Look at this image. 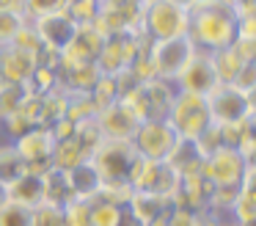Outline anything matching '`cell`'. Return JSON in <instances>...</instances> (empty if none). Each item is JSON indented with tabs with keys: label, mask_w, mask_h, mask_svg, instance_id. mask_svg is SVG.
<instances>
[{
	"label": "cell",
	"mask_w": 256,
	"mask_h": 226,
	"mask_svg": "<svg viewBox=\"0 0 256 226\" xmlns=\"http://www.w3.org/2000/svg\"><path fill=\"white\" fill-rule=\"evenodd\" d=\"M168 207H171L168 198H160V196H154V193H144V190H132V196H130V201H127V209L144 226L152 223L157 215H162Z\"/></svg>",
	"instance_id": "cell-16"
},
{
	"label": "cell",
	"mask_w": 256,
	"mask_h": 226,
	"mask_svg": "<svg viewBox=\"0 0 256 226\" xmlns=\"http://www.w3.org/2000/svg\"><path fill=\"white\" fill-rule=\"evenodd\" d=\"M242 187H248V190L256 193V160H250L248 168H245V174H242Z\"/></svg>",
	"instance_id": "cell-27"
},
{
	"label": "cell",
	"mask_w": 256,
	"mask_h": 226,
	"mask_svg": "<svg viewBox=\"0 0 256 226\" xmlns=\"http://www.w3.org/2000/svg\"><path fill=\"white\" fill-rule=\"evenodd\" d=\"M39 66V58L30 55L28 50L17 47V44H3L0 47V83H12V86H25Z\"/></svg>",
	"instance_id": "cell-11"
},
{
	"label": "cell",
	"mask_w": 256,
	"mask_h": 226,
	"mask_svg": "<svg viewBox=\"0 0 256 226\" xmlns=\"http://www.w3.org/2000/svg\"><path fill=\"white\" fill-rule=\"evenodd\" d=\"M206 3H220V6H234V0H206Z\"/></svg>",
	"instance_id": "cell-30"
},
{
	"label": "cell",
	"mask_w": 256,
	"mask_h": 226,
	"mask_svg": "<svg viewBox=\"0 0 256 226\" xmlns=\"http://www.w3.org/2000/svg\"><path fill=\"white\" fill-rule=\"evenodd\" d=\"M3 198L17 201L22 207H36V204L44 201V179H42V174L22 171L20 176H14L3 185Z\"/></svg>",
	"instance_id": "cell-13"
},
{
	"label": "cell",
	"mask_w": 256,
	"mask_h": 226,
	"mask_svg": "<svg viewBox=\"0 0 256 226\" xmlns=\"http://www.w3.org/2000/svg\"><path fill=\"white\" fill-rule=\"evenodd\" d=\"M190 11L174 6L171 0H146L140 14V33L149 42H166V39L188 36Z\"/></svg>",
	"instance_id": "cell-2"
},
{
	"label": "cell",
	"mask_w": 256,
	"mask_h": 226,
	"mask_svg": "<svg viewBox=\"0 0 256 226\" xmlns=\"http://www.w3.org/2000/svg\"><path fill=\"white\" fill-rule=\"evenodd\" d=\"M96 124H100L102 135L105 138H122V141H132L135 130H138V116L130 110V105L124 99L105 105V108L96 113Z\"/></svg>",
	"instance_id": "cell-12"
},
{
	"label": "cell",
	"mask_w": 256,
	"mask_h": 226,
	"mask_svg": "<svg viewBox=\"0 0 256 226\" xmlns=\"http://www.w3.org/2000/svg\"><path fill=\"white\" fill-rule=\"evenodd\" d=\"M232 86L240 88L242 94L254 91L256 88V61H245V64L240 66V72H237V77H234Z\"/></svg>",
	"instance_id": "cell-26"
},
{
	"label": "cell",
	"mask_w": 256,
	"mask_h": 226,
	"mask_svg": "<svg viewBox=\"0 0 256 226\" xmlns=\"http://www.w3.org/2000/svg\"><path fill=\"white\" fill-rule=\"evenodd\" d=\"M174 86H176V91L198 94V97H206L212 88L220 86V80H218V75H215V66H212L210 53L196 50V53L190 55V61L182 66V72L176 75Z\"/></svg>",
	"instance_id": "cell-8"
},
{
	"label": "cell",
	"mask_w": 256,
	"mask_h": 226,
	"mask_svg": "<svg viewBox=\"0 0 256 226\" xmlns=\"http://www.w3.org/2000/svg\"><path fill=\"white\" fill-rule=\"evenodd\" d=\"M118 226H144V223H140V220L135 218L130 209H124V215H122V220H118Z\"/></svg>",
	"instance_id": "cell-28"
},
{
	"label": "cell",
	"mask_w": 256,
	"mask_h": 226,
	"mask_svg": "<svg viewBox=\"0 0 256 226\" xmlns=\"http://www.w3.org/2000/svg\"><path fill=\"white\" fill-rule=\"evenodd\" d=\"M248 168V157L234 146H220L204 157L201 165V176L210 182L212 187H240L242 185V174Z\"/></svg>",
	"instance_id": "cell-5"
},
{
	"label": "cell",
	"mask_w": 256,
	"mask_h": 226,
	"mask_svg": "<svg viewBox=\"0 0 256 226\" xmlns=\"http://www.w3.org/2000/svg\"><path fill=\"white\" fill-rule=\"evenodd\" d=\"M171 3H174V6H179V9H184V11H190L196 3H201V0H171Z\"/></svg>",
	"instance_id": "cell-29"
},
{
	"label": "cell",
	"mask_w": 256,
	"mask_h": 226,
	"mask_svg": "<svg viewBox=\"0 0 256 226\" xmlns=\"http://www.w3.org/2000/svg\"><path fill=\"white\" fill-rule=\"evenodd\" d=\"M212 58V66H215V75L220 83H226V86H232L234 77H237L240 66L245 64V58L237 53V47H223V50H215V53H210Z\"/></svg>",
	"instance_id": "cell-17"
},
{
	"label": "cell",
	"mask_w": 256,
	"mask_h": 226,
	"mask_svg": "<svg viewBox=\"0 0 256 226\" xmlns=\"http://www.w3.org/2000/svg\"><path fill=\"white\" fill-rule=\"evenodd\" d=\"M25 17L17 14V11H8V9H0V47L3 44H12L17 39V33L22 31L25 25Z\"/></svg>",
	"instance_id": "cell-24"
},
{
	"label": "cell",
	"mask_w": 256,
	"mask_h": 226,
	"mask_svg": "<svg viewBox=\"0 0 256 226\" xmlns=\"http://www.w3.org/2000/svg\"><path fill=\"white\" fill-rule=\"evenodd\" d=\"M166 163L171 165L179 176H190V174H201L204 157H201L198 146H196L190 138H176V143H174V149L168 152Z\"/></svg>",
	"instance_id": "cell-14"
},
{
	"label": "cell",
	"mask_w": 256,
	"mask_h": 226,
	"mask_svg": "<svg viewBox=\"0 0 256 226\" xmlns=\"http://www.w3.org/2000/svg\"><path fill=\"white\" fill-rule=\"evenodd\" d=\"M237 25H240V14L234 6L201 0V3H196L190 9L188 39L193 42L196 50L215 53V50L232 47L237 42Z\"/></svg>",
	"instance_id": "cell-1"
},
{
	"label": "cell",
	"mask_w": 256,
	"mask_h": 226,
	"mask_svg": "<svg viewBox=\"0 0 256 226\" xmlns=\"http://www.w3.org/2000/svg\"><path fill=\"white\" fill-rule=\"evenodd\" d=\"M135 152L132 141H122V138H102L100 146L91 152L88 163L96 168L102 182H127L130 176V168H132ZM130 185V182H127Z\"/></svg>",
	"instance_id": "cell-3"
},
{
	"label": "cell",
	"mask_w": 256,
	"mask_h": 226,
	"mask_svg": "<svg viewBox=\"0 0 256 226\" xmlns=\"http://www.w3.org/2000/svg\"><path fill=\"white\" fill-rule=\"evenodd\" d=\"M69 0H25V20H39L47 14L66 11Z\"/></svg>",
	"instance_id": "cell-25"
},
{
	"label": "cell",
	"mask_w": 256,
	"mask_h": 226,
	"mask_svg": "<svg viewBox=\"0 0 256 226\" xmlns=\"http://www.w3.org/2000/svg\"><path fill=\"white\" fill-rule=\"evenodd\" d=\"M228 215H232L237 223H245V220L256 218V193L240 185L237 193H234V201H232V209H228Z\"/></svg>",
	"instance_id": "cell-20"
},
{
	"label": "cell",
	"mask_w": 256,
	"mask_h": 226,
	"mask_svg": "<svg viewBox=\"0 0 256 226\" xmlns=\"http://www.w3.org/2000/svg\"><path fill=\"white\" fill-rule=\"evenodd\" d=\"M176 138L179 135L168 119H146L135 130L132 146L146 160H166L168 152L174 149V143H176Z\"/></svg>",
	"instance_id": "cell-7"
},
{
	"label": "cell",
	"mask_w": 256,
	"mask_h": 226,
	"mask_svg": "<svg viewBox=\"0 0 256 226\" xmlns=\"http://www.w3.org/2000/svg\"><path fill=\"white\" fill-rule=\"evenodd\" d=\"M237 226H256V218H250V220H245V223H237Z\"/></svg>",
	"instance_id": "cell-31"
},
{
	"label": "cell",
	"mask_w": 256,
	"mask_h": 226,
	"mask_svg": "<svg viewBox=\"0 0 256 226\" xmlns=\"http://www.w3.org/2000/svg\"><path fill=\"white\" fill-rule=\"evenodd\" d=\"M66 226H91V198H72L64 204Z\"/></svg>",
	"instance_id": "cell-22"
},
{
	"label": "cell",
	"mask_w": 256,
	"mask_h": 226,
	"mask_svg": "<svg viewBox=\"0 0 256 226\" xmlns=\"http://www.w3.org/2000/svg\"><path fill=\"white\" fill-rule=\"evenodd\" d=\"M34 25L36 36H39L42 47L52 55H61L64 50L69 47V42L74 39L78 33V22L66 14V11H58V14H47V17H39V20H28Z\"/></svg>",
	"instance_id": "cell-9"
},
{
	"label": "cell",
	"mask_w": 256,
	"mask_h": 226,
	"mask_svg": "<svg viewBox=\"0 0 256 226\" xmlns=\"http://www.w3.org/2000/svg\"><path fill=\"white\" fill-rule=\"evenodd\" d=\"M30 220H34V226H66L64 223V207L52 201H42L30 207Z\"/></svg>",
	"instance_id": "cell-23"
},
{
	"label": "cell",
	"mask_w": 256,
	"mask_h": 226,
	"mask_svg": "<svg viewBox=\"0 0 256 226\" xmlns=\"http://www.w3.org/2000/svg\"><path fill=\"white\" fill-rule=\"evenodd\" d=\"M124 204L108 201V198H91V226H118L124 215Z\"/></svg>",
	"instance_id": "cell-18"
},
{
	"label": "cell",
	"mask_w": 256,
	"mask_h": 226,
	"mask_svg": "<svg viewBox=\"0 0 256 226\" xmlns=\"http://www.w3.org/2000/svg\"><path fill=\"white\" fill-rule=\"evenodd\" d=\"M66 179H69V190H72V198H96L102 187V179L96 174V168L86 160V163L74 165V168L66 171Z\"/></svg>",
	"instance_id": "cell-15"
},
{
	"label": "cell",
	"mask_w": 256,
	"mask_h": 226,
	"mask_svg": "<svg viewBox=\"0 0 256 226\" xmlns=\"http://www.w3.org/2000/svg\"><path fill=\"white\" fill-rule=\"evenodd\" d=\"M168 121L176 130L179 138H196L212 124L210 108H206V97H198V94H188V91H176L174 97V105L168 110Z\"/></svg>",
	"instance_id": "cell-4"
},
{
	"label": "cell",
	"mask_w": 256,
	"mask_h": 226,
	"mask_svg": "<svg viewBox=\"0 0 256 226\" xmlns=\"http://www.w3.org/2000/svg\"><path fill=\"white\" fill-rule=\"evenodd\" d=\"M14 149H17L20 160L25 163V171L34 174H44L52 165V149H56V132L50 127H28L22 135L14 138Z\"/></svg>",
	"instance_id": "cell-6"
},
{
	"label": "cell",
	"mask_w": 256,
	"mask_h": 226,
	"mask_svg": "<svg viewBox=\"0 0 256 226\" xmlns=\"http://www.w3.org/2000/svg\"><path fill=\"white\" fill-rule=\"evenodd\" d=\"M206 108H210V116L215 124H234L250 113L245 94L234 86H226V83H220L206 94Z\"/></svg>",
	"instance_id": "cell-10"
},
{
	"label": "cell",
	"mask_w": 256,
	"mask_h": 226,
	"mask_svg": "<svg viewBox=\"0 0 256 226\" xmlns=\"http://www.w3.org/2000/svg\"><path fill=\"white\" fill-rule=\"evenodd\" d=\"M0 226H34L30 207H22L17 201L0 198Z\"/></svg>",
	"instance_id": "cell-21"
},
{
	"label": "cell",
	"mask_w": 256,
	"mask_h": 226,
	"mask_svg": "<svg viewBox=\"0 0 256 226\" xmlns=\"http://www.w3.org/2000/svg\"><path fill=\"white\" fill-rule=\"evenodd\" d=\"M22 171H25V163L20 160L14 143H12V141H3V143H0V182L6 185L8 179L20 176Z\"/></svg>",
	"instance_id": "cell-19"
}]
</instances>
